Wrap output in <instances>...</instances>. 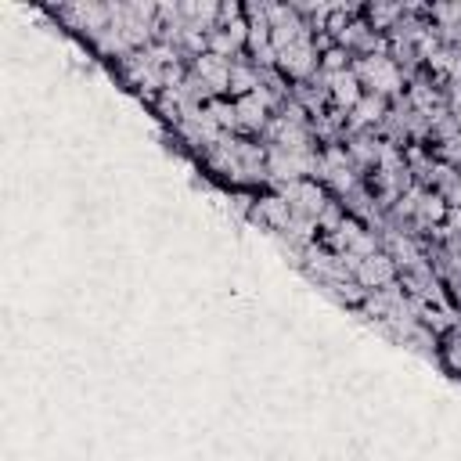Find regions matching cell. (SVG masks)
<instances>
[{
	"label": "cell",
	"instance_id": "obj_7",
	"mask_svg": "<svg viewBox=\"0 0 461 461\" xmlns=\"http://www.w3.org/2000/svg\"><path fill=\"white\" fill-rule=\"evenodd\" d=\"M379 112H382V105H379L375 98H367V101H360V108H357V119H360V122H367V119H375Z\"/></svg>",
	"mask_w": 461,
	"mask_h": 461
},
{
	"label": "cell",
	"instance_id": "obj_3",
	"mask_svg": "<svg viewBox=\"0 0 461 461\" xmlns=\"http://www.w3.org/2000/svg\"><path fill=\"white\" fill-rule=\"evenodd\" d=\"M198 76L209 80L217 90L231 83V69H227V61H224L220 54H206V58H198Z\"/></svg>",
	"mask_w": 461,
	"mask_h": 461
},
{
	"label": "cell",
	"instance_id": "obj_4",
	"mask_svg": "<svg viewBox=\"0 0 461 461\" xmlns=\"http://www.w3.org/2000/svg\"><path fill=\"white\" fill-rule=\"evenodd\" d=\"M282 58H285V65H289L292 72H306V69H310L314 51H310V44H306V37H299L296 44H289V47L282 51Z\"/></svg>",
	"mask_w": 461,
	"mask_h": 461
},
{
	"label": "cell",
	"instance_id": "obj_1",
	"mask_svg": "<svg viewBox=\"0 0 461 461\" xmlns=\"http://www.w3.org/2000/svg\"><path fill=\"white\" fill-rule=\"evenodd\" d=\"M360 72L372 80L379 90H396V87H400V72H396L386 58H367L364 65H360Z\"/></svg>",
	"mask_w": 461,
	"mask_h": 461
},
{
	"label": "cell",
	"instance_id": "obj_6",
	"mask_svg": "<svg viewBox=\"0 0 461 461\" xmlns=\"http://www.w3.org/2000/svg\"><path fill=\"white\" fill-rule=\"evenodd\" d=\"M234 115H241V122H249V127H256V122L263 119V105H260V94H253V98L238 101Z\"/></svg>",
	"mask_w": 461,
	"mask_h": 461
},
{
	"label": "cell",
	"instance_id": "obj_2",
	"mask_svg": "<svg viewBox=\"0 0 461 461\" xmlns=\"http://www.w3.org/2000/svg\"><path fill=\"white\" fill-rule=\"evenodd\" d=\"M357 274H360V282H367V285H386L393 278V263L386 256H367V260L357 263Z\"/></svg>",
	"mask_w": 461,
	"mask_h": 461
},
{
	"label": "cell",
	"instance_id": "obj_5",
	"mask_svg": "<svg viewBox=\"0 0 461 461\" xmlns=\"http://www.w3.org/2000/svg\"><path fill=\"white\" fill-rule=\"evenodd\" d=\"M331 83H335V94H339V101H343V105H357V98H360V94H357V80H353L350 72H339Z\"/></svg>",
	"mask_w": 461,
	"mask_h": 461
}]
</instances>
